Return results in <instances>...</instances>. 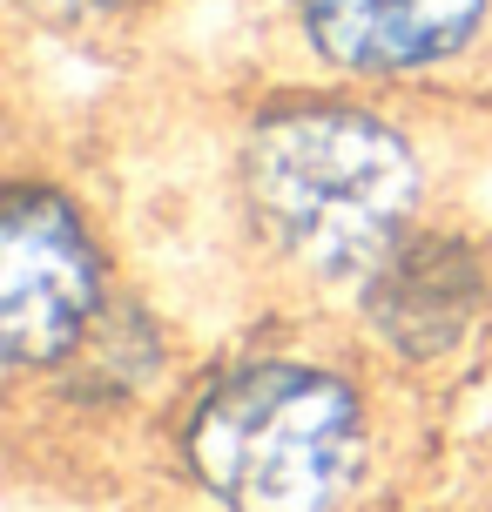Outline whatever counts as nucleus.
<instances>
[{"label":"nucleus","instance_id":"f257e3e1","mask_svg":"<svg viewBox=\"0 0 492 512\" xmlns=\"http://www.w3.org/2000/svg\"><path fill=\"white\" fill-rule=\"evenodd\" d=\"M243 203L277 256L311 277H371L418 209L412 142L351 102H284L250 122Z\"/></svg>","mask_w":492,"mask_h":512},{"label":"nucleus","instance_id":"f03ea898","mask_svg":"<svg viewBox=\"0 0 492 512\" xmlns=\"http://www.w3.org/2000/svg\"><path fill=\"white\" fill-rule=\"evenodd\" d=\"M182 459L223 512H337L364 472V405L317 364H236L196 398Z\"/></svg>","mask_w":492,"mask_h":512},{"label":"nucleus","instance_id":"7ed1b4c3","mask_svg":"<svg viewBox=\"0 0 492 512\" xmlns=\"http://www.w3.org/2000/svg\"><path fill=\"white\" fill-rule=\"evenodd\" d=\"M102 250L48 182H14L0 209V331L14 364H61L102 317Z\"/></svg>","mask_w":492,"mask_h":512},{"label":"nucleus","instance_id":"20e7f679","mask_svg":"<svg viewBox=\"0 0 492 512\" xmlns=\"http://www.w3.org/2000/svg\"><path fill=\"white\" fill-rule=\"evenodd\" d=\"M492 21V0H297L317 61L344 75H425L466 54Z\"/></svg>","mask_w":492,"mask_h":512},{"label":"nucleus","instance_id":"39448f33","mask_svg":"<svg viewBox=\"0 0 492 512\" xmlns=\"http://www.w3.org/2000/svg\"><path fill=\"white\" fill-rule=\"evenodd\" d=\"M486 310V263L459 236H405L364 277V324L398 358H452Z\"/></svg>","mask_w":492,"mask_h":512},{"label":"nucleus","instance_id":"423d86ee","mask_svg":"<svg viewBox=\"0 0 492 512\" xmlns=\"http://www.w3.org/2000/svg\"><path fill=\"white\" fill-rule=\"evenodd\" d=\"M21 14H34L41 27H95V21H115L129 0H14Z\"/></svg>","mask_w":492,"mask_h":512}]
</instances>
